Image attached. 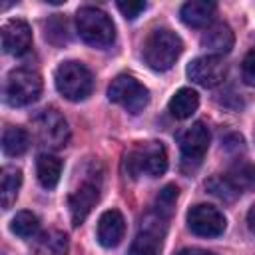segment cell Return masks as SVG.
I'll use <instances>...</instances> for the list:
<instances>
[{
    "label": "cell",
    "mask_w": 255,
    "mask_h": 255,
    "mask_svg": "<svg viewBox=\"0 0 255 255\" xmlns=\"http://www.w3.org/2000/svg\"><path fill=\"white\" fill-rule=\"evenodd\" d=\"M181 52H183L181 38L167 28H157L145 38L141 56L151 70L165 72L175 64Z\"/></svg>",
    "instance_id": "1"
},
{
    "label": "cell",
    "mask_w": 255,
    "mask_h": 255,
    "mask_svg": "<svg viewBox=\"0 0 255 255\" xmlns=\"http://www.w3.org/2000/svg\"><path fill=\"white\" fill-rule=\"evenodd\" d=\"M124 165L133 179L139 175L157 177L167 169V151L159 141H139L126 153Z\"/></svg>",
    "instance_id": "2"
},
{
    "label": "cell",
    "mask_w": 255,
    "mask_h": 255,
    "mask_svg": "<svg viewBox=\"0 0 255 255\" xmlns=\"http://www.w3.org/2000/svg\"><path fill=\"white\" fill-rule=\"evenodd\" d=\"M76 28L80 38L94 48H106L116 38L112 18L104 10L94 6H84L76 12Z\"/></svg>",
    "instance_id": "3"
},
{
    "label": "cell",
    "mask_w": 255,
    "mask_h": 255,
    "mask_svg": "<svg viewBox=\"0 0 255 255\" xmlns=\"http://www.w3.org/2000/svg\"><path fill=\"white\" fill-rule=\"evenodd\" d=\"M54 82H56L58 92L70 102L86 100L94 88L92 72L82 62H76V60H68V62L60 64L56 68Z\"/></svg>",
    "instance_id": "4"
},
{
    "label": "cell",
    "mask_w": 255,
    "mask_h": 255,
    "mask_svg": "<svg viewBox=\"0 0 255 255\" xmlns=\"http://www.w3.org/2000/svg\"><path fill=\"white\" fill-rule=\"evenodd\" d=\"M42 94V78L36 70L16 68L8 74L4 86V98L10 106L20 108L34 104Z\"/></svg>",
    "instance_id": "5"
},
{
    "label": "cell",
    "mask_w": 255,
    "mask_h": 255,
    "mask_svg": "<svg viewBox=\"0 0 255 255\" xmlns=\"http://www.w3.org/2000/svg\"><path fill=\"white\" fill-rule=\"evenodd\" d=\"M32 126H34V135L38 143L46 149H60L70 139V128L64 116L54 108L42 110L32 120Z\"/></svg>",
    "instance_id": "6"
},
{
    "label": "cell",
    "mask_w": 255,
    "mask_h": 255,
    "mask_svg": "<svg viewBox=\"0 0 255 255\" xmlns=\"http://www.w3.org/2000/svg\"><path fill=\"white\" fill-rule=\"evenodd\" d=\"M108 98L114 104L128 110L129 114H139L149 102V92L133 76L120 74L112 80V84L108 88Z\"/></svg>",
    "instance_id": "7"
},
{
    "label": "cell",
    "mask_w": 255,
    "mask_h": 255,
    "mask_svg": "<svg viewBox=\"0 0 255 255\" xmlns=\"http://www.w3.org/2000/svg\"><path fill=\"white\" fill-rule=\"evenodd\" d=\"M165 229H167V217L157 213L155 209L149 211L141 219L139 233L131 241L128 255H159Z\"/></svg>",
    "instance_id": "8"
},
{
    "label": "cell",
    "mask_w": 255,
    "mask_h": 255,
    "mask_svg": "<svg viewBox=\"0 0 255 255\" xmlns=\"http://www.w3.org/2000/svg\"><path fill=\"white\" fill-rule=\"evenodd\" d=\"M98 199H100V175L88 173V177H84V181L68 197V207H70L72 223L80 225L90 215V211L94 209Z\"/></svg>",
    "instance_id": "9"
},
{
    "label": "cell",
    "mask_w": 255,
    "mask_h": 255,
    "mask_svg": "<svg viewBox=\"0 0 255 255\" xmlns=\"http://www.w3.org/2000/svg\"><path fill=\"white\" fill-rule=\"evenodd\" d=\"M187 227L199 237H219L225 231L227 221L217 207L209 203H197L187 211Z\"/></svg>",
    "instance_id": "10"
},
{
    "label": "cell",
    "mask_w": 255,
    "mask_h": 255,
    "mask_svg": "<svg viewBox=\"0 0 255 255\" xmlns=\"http://www.w3.org/2000/svg\"><path fill=\"white\" fill-rule=\"evenodd\" d=\"M227 76V64L223 62L221 56H199L187 66V78L203 88H213L219 86Z\"/></svg>",
    "instance_id": "11"
},
{
    "label": "cell",
    "mask_w": 255,
    "mask_h": 255,
    "mask_svg": "<svg viewBox=\"0 0 255 255\" xmlns=\"http://www.w3.org/2000/svg\"><path fill=\"white\" fill-rule=\"evenodd\" d=\"M207 147H209V129H207V126L203 122L191 124L179 135V149H181L183 163L197 165L203 159Z\"/></svg>",
    "instance_id": "12"
},
{
    "label": "cell",
    "mask_w": 255,
    "mask_h": 255,
    "mask_svg": "<svg viewBox=\"0 0 255 255\" xmlns=\"http://www.w3.org/2000/svg\"><path fill=\"white\" fill-rule=\"evenodd\" d=\"M32 46V30L26 20L12 18L2 26V48L10 56H22Z\"/></svg>",
    "instance_id": "13"
},
{
    "label": "cell",
    "mask_w": 255,
    "mask_h": 255,
    "mask_svg": "<svg viewBox=\"0 0 255 255\" xmlns=\"http://www.w3.org/2000/svg\"><path fill=\"white\" fill-rule=\"evenodd\" d=\"M124 231H126V221L124 215L118 209H108L100 215L98 221V241L102 247H116L122 239H124Z\"/></svg>",
    "instance_id": "14"
},
{
    "label": "cell",
    "mask_w": 255,
    "mask_h": 255,
    "mask_svg": "<svg viewBox=\"0 0 255 255\" xmlns=\"http://www.w3.org/2000/svg\"><path fill=\"white\" fill-rule=\"evenodd\" d=\"M233 32L231 28L225 24V22H217V24H211L203 36H201V46L207 48L209 52H213V56H221V54H227L231 48H233Z\"/></svg>",
    "instance_id": "15"
},
{
    "label": "cell",
    "mask_w": 255,
    "mask_h": 255,
    "mask_svg": "<svg viewBox=\"0 0 255 255\" xmlns=\"http://www.w3.org/2000/svg\"><path fill=\"white\" fill-rule=\"evenodd\" d=\"M215 4L209 0H189L181 6V20L191 28H203L213 20Z\"/></svg>",
    "instance_id": "16"
},
{
    "label": "cell",
    "mask_w": 255,
    "mask_h": 255,
    "mask_svg": "<svg viewBox=\"0 0 255 255\" xmlns=\"http://www.w3.org/2000/svg\"><path fill=\"white\" fill-rule=\"evenodd\" d=\"M197 106H199V96H197V92L191 90V88H181V90H177V92L171 96V100H169V104H167V110H169V114H171L173 118L185 120V118H189V116L197 110Z\"/></svg>",
    "instance_id": "17"
},
{
    "label": "cell",
    "mask_w": 255,
    "mask_h": 255,
    "mask_svg": "<svg viewBox=\"0 0 255 255\" xmlns=\"http://www.w3.org/2000/svg\"><path fill=\"white\" fill-rule=\"evenodd\" d=\"M36 175H38V181H40L42 187L54 189L58 185V181H60V175H62V161L56 155H50V153L38 155V159H36Z\"/></svg>",
    "instance_id": "18"
},
{
    "label": "cell",
    "mask_w": 255,
    "mask_h": 255,
    "mask_svg": "<svg viewBox=\"0 0 255 255\" xmlns=\"http://www.w3.org/2000/svg\"><path fill=\"white\" fill-rule=\"evenodd\" d=\"M66 253H68V237L58 229L42 233L32 247V255H66Z\"/></svg>",
    "instance_id": "19"
},
{
    "label": "cell",
    "mask_w": 255,
    "mask_h": 255,
    "mask_svg": "<svg viewBox=\"0 0 255 255\" xmlns=\"http://www.w3.org/2000/svg\"><path fill=\"white\" fill-rule=\"evenodd\" d=\"M20 185H22V171L18 167L6 165L0 175V201L4 209H10L14 205Z\"/></svg>",
    "instance_id": "20"
},
{
    "label": "cell",
    "mask_w": 255,
    "mask_h": 255,
    "mask_svg": "<svg viewBox=\"0 0 255 255\" xmlns=\"http://www.w3.org/2000/svg\"><path fill=\"white\" fill-rule=\"evenodd\" d=\"M30 147V133L20 126H8L2 133V151L10 157L26 153Z\"/></svg>",
    "instance_id": "21"
},
{
    "label": "cell",
    "mask_w": 255,
    "mask_h": 255,
    "mask_svg": "<svg viewBox=\"0 0 255 255\" xmlns=\"http://www.w3.org/2000/svg\"><path fill=\"white\" fill-rule=\"evenodd\" d=\"M225 179L237 191V195H241L245 189L255 187V165H251V163H237V165H233L225 173Z\"/></svg>",
    "instance_id": "22"
},
{
    "label": "cell",
    "mask_w": 255,
    "mask_h": 255,
    "mask_svg": "<svg viewBox=\"0 0 255 255\" xmlns=\"http://www.w3.org/2000/svg\"><path fill=\"white\" fill-rule=\"evenodd\" d=\"M10 229L12 233H16L18 237L22 239H28V237H34L40 229V219L32 213V211H18L12 221H10Z\"/></svg>",
    "instance_id": "23"
},
{
    "label": "cell",
    "mask_w": 255,
    "mask_h": 255,
    "mask_svg": "<svg viewBox=\"0 0 255 255\" xmlns=\"http://www.w3.org/2000/svg\"><path fill=\"white\" fill-rule=\"evenodd\" d=\"M175 199H177V187L175 185H165L159 191V195L155 197V211L169 219V215L173 211V205H175Z\"/></svg>",
    "instance_id": "24"
},
{
    "label": "cell",
    "mask_w": 255,
    "mask_h": 255,
    "mask_svg": "<svg viewBox=\"0 0 255 255\" xmlns=\"http://www.w3.org/2000/svg\"><path fill=\"white\" fill-rule=\"evenodd\" d=\"M118 6V10L124 14V18H128V20H133V18H137L143 10H145V2H139V0H128V2H118L116 4Z\"/></svg>",
    "instance_id": "25"
},
{
    "label": "cell",
    "mask_w": 255,
    "mask_h": 255,
    "mask_svg": "<svg viewBox=\"0 0 255 255\" xmlns=\"http://www.w3.org/2000/svg\"><path fill=\"white\" fill-rule=\"evenodd\" d=\"M241 74H243L245 84L255 86V48L245 54L243 64H241Z\"/></svg>",
    "instance_id": "26"
},
{
    "label": "cell",
    "mask_w": 255,
    "mask_h": 255,
    "mask_svg": "<svg viewBox=\"0 0 255 255\" xmlns=\"http://www.w3.org/2000/svg\"><path fill=\"white\" fill-rule=\"evenodd\" d=\"M177 255H215L207 249H199V247H187V249H181Z\"/></svg>",
    "instance_id": "27"
},
{
    "label": "cell",
    "mask_w": 255,
    "mask_h": 255,
    "mask_svg": "<svg viewBox=\"0 0 255 255\" xmlns=\"http://www.w3.org/2000/svg\"><path fill=\"white\" fill-rule=\"evenodd\" d=\"M247 225H249V229L255 233V203L251 205V209H249V213H247Z\"/></svg>",
    "instance_id": "28"
}]
</instances>
